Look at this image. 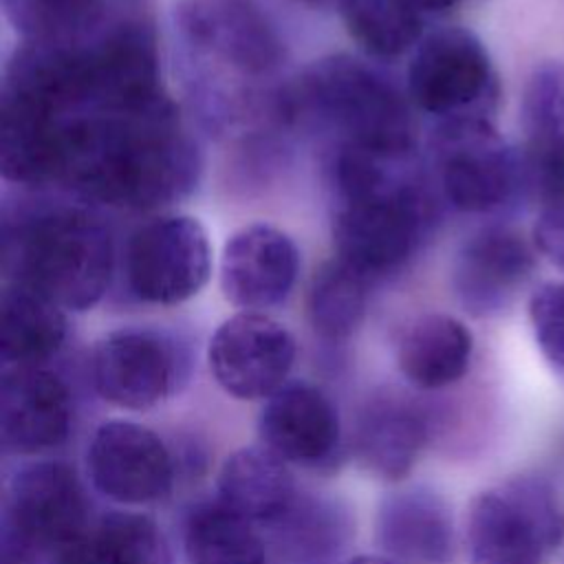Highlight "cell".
<instances>
[{
	"label": "cell",
	"instance_id": "obj_1",
	"mask_svg": "<svg viewBox=\"0 0 564 564\" xmlns=\"http://www.w3.org/2000/svg\"><path fill=\"white\" fill-rule=\"evenodd\" d=\"M200 154L176 104L132 112H84L66 121L62 185L121 209H154L187 196Z\"/></svg>",
	"mask_w": 564,
	"mask_h": 564
},
{
	"label": "cell",
	"instance_id": "obj_2",
	"mask_svg": "<svg viewBox=\"0 0 564 564\" xmlns=\"http://www.w3.org/2000/svg\"><path fill=\"white\" fill-rule=\"evenodd\" d=\"M291 121L324 126L383 161L412 152L416 121L412 101L381 73L350 55H330L306 66L278 97Z\"/></svg>",
	"mask_w": 564,
	"mask_h": 564
},
{
	"label": "cell",
	"instance_id": "obj_3",
	"mask_svg": "<svg viewBox=\"0 0 564 564\" xmlns=\"http://www.w3.org/2000/svg\"><path fill=\"white\" fill-rule=\"evenodd\" d=\"M4 271L11 284L35 291L62 311H88L112 280L110 231L86 209L40 212L7 231Z\"/></svg>",
	"mask_w": 564,
	"mask_h": 564
},
{
	"label": "cell",
	"instance_id": "obj_4",
	"mask_svg": "<svg viewBox=\"0 0 564 564\" xmlns=\"http://www.w3.org/2000/svg\"><path fill=\"white\" fill-rule=\"evenodd\" d=\"M172 24L189 59L212 66V79H262L286 55L278 24L260 0H176Z\"/></svg>",
	"mask_w": 564,
	"mask_h": 564
},
{
	"label": "cell",
	"instance_id": "obj_5",
	"mask_svg": "<svg viewBox=\"0 0 564 564\" xmlns=\"http://www.w3.org/2000/svg\"><path fill=\"white\" fill-rule=\"evenodd\" d=\"M564 538L553 487L518 476L478 494L467 513L469 564H549Z\"/></svg>",
	"mask_w": 564,
	"mask_h": 564
},
{
	"label": "cell",
	"instance_id": "obj_6",
	"mask_svg": "<svg viewBox=\"0 0 564 564\" xmlns=\"http://www.w3.org/2000/svg\"><path fill=\"white\" fill-rule=\"evenodd\" d=\"M430 220L427 196L390 178L372 192L339 200L333 220L337 258L368 278L397 271L419 249Z\"/></svg>",
	"mask_w": 564,
	"mask_h": 564
},
{
	"label": "cell",
	"instance_id": "obj_7",
	"mask_svg": "<svg viewBox=\"0 0 564 564\" xmlns=\"http://www.w3.org/2000/svg\"><path fill=\"white\" fill-rule=\"evenodd\" d=\"M432 156L443 196L465 214H491L522 192L520 152L487 117L441 121Z\"/></svg>",
	"mask_w": 564,
	"mask_h": 564
},
{
	"label": "cell",
	"instance_id": "obj_8",
	"mask_svg": "<svg viewBox=\"0 0 564 564\" xmlns=\"http://www.w3.org/2000/svg\"><path fill=\"white\" fill-rule=\"evenodd\" d=\"M408 97L441 121L487 117L498 97V77L482 40L465 26L425 35L408 64Z\"/></svg>",
	"mask_w": 564,
	"mask_h": 564
},
{
	"label": "cell",
	"instance_id": "obj_9",
	"mask_svg": "<svg viewBox=\"0 0 564 564\" xmlns=\"http://www.w3.org/2000/svg\"><path fill=\"white\" fill-rule=\"evenodd\" d=\"M209 273V238L192 216H156L139 225L123 249L128 291L145 304H181L207 284Z\"/></svg>",
	"mask_w": 564,
	"mask_h": 564
},
{
	"label": "cell",
	"instance_id": "obj_10",
	"mask_svg": "<svg viewBox=\"0 0 564 564\" xmlns=\"http://www.w3.org/2000/svg\"><path fill=\"white\" fill-rule=\"evenodd\" d=\"M4 533L33 555L51 553L77 540L86 527V496L75 469L59 460L20 467L7 487Z\"/></svg>",
	"mask_w": 564,
	"mask_h": 564
},
{
	"label": "cell",
	"instance_id": "obj_11",
	"mask_svg": "<svg viewBox=\"0 0 564 564\" xmlns=\"http://www.w3.org/2000/svg\"><path fill=\"white\" fill-rule=\"evenodd\" d=\"M86 112H132L165 99L154 33L137 20L97 31L84 42Z\"/></svg>",
	"mask_w": 564,
	"mask_h": 564
},
{
	"label": "cell",
	"instance_id": "obj_12",
	"mask_svg": "<svg viewBox=\"0 0 564 564\" xmlns=\"http://www.w3.org/2000/svg\"><path fill=\"white\" fill-rule=\"evenodd\" d=\"M207 361L227 394L240 401L269 399L286 383L295 361V339L273 317L240 311L214 330Z\"/></svg>",
	"mask_w": 564,
	"mask_h": 564
},
{
	"label": "cell",
	"instance_id": "obj_13",
	"mask_svg": "<svg viewBox=\"0 0 564 564\" xmlns=\"http://www.w3.org/2000/svg\"><path fill=\"white\" fill-rule=\"evenodd\" d=\"M183 370L178 346L163 333L123 328L101 337L90 357L97 394L123 410H150L167 399Z\"/></svg>",
	"mask_w": 564,
	"mask_h": 564
},
{
	"label": "cell",
	"instance_id": "obj_14",
	"mask_svg": "<svg viewBox=\"0 0 564 564\" xmlns=\"http://www.w3.org/2000/svg\"><path fill=\"white\" fill-rule=\"evenodd\" d=\"M533 240L507 225L482 227L458 249L452 291L465 313L494 317L505 313L535 271Z\"/></svg>",
	"mask_w": 564,
	"mask_h": 564
},
{
	"label": "cell",
	"instance_id": "obj_15",
	"mask_svg": "<svg viewBox=\"0 0 564 564\" xmlns=\"http://www.w3.org/2000/svg\"><path fill=\"white\" fill-rule=\"evenodd\" d=\"M86 469L93 487L121 505L161 500L174 480L170 449L152 430L126 421H104L90 436Z\"/></svg>",
	"mask_w": 564,
	"mask_h": 564
},
{
	"label": "cell",
	"instance_id": "obj_16",
	"mask_svg": "<svg viewBox=\"0 0 564 564\" xmlns=\"http://www.w3.org/2000/svg\"><path fill=\"white\" fill-rule=\"evenodd\" d=\"M300 271L295 242L278 227L256 223L229 236L220 256V291L242 311L280 304Z\"/></svg>",
	"mask_w": 564,
	"mask_h": 564
},
{
	"label": "cell",
	"instance_id": "obj_17",
	"mask_svg": "<svg viewBox=\"0 0 564 564\" xmlns=\"http://www.w3.org/2000/svg\"><path fill=\"white\" fill-rule=\"evenodd\" d=\"M258 436L284 463L324 467L339 452L341 430L333 401L317 386L286 381L262 405Z\"/></svg>",
	"mask_w": 564,
	"mask_h": 564
},
{
	"label": "cell",
	"instance_id": "obj_18",
	"mask_svg": "<svg viewBox=\"0 0 564 564\" xmlns=\"http://www.w3.org/2000/svg\"><path fill=\"white\" fill-rule=\"evenodd\" d=\"M66 383L42 366H11L0 383V436L11 454L31 456L62 445L70 430Z\"/></svg>",
	"mask_w": 564,
	"mask_h": 564
},
{
	"label": "cell",
	"instance_id": "obj_19",
	"mask_svg": "<svg viewBox=\"0 0 564 564\" xmlns=\"http://www.w3.org/2000/svg\"><path fill=\"white\" fill-rule=\"evenodd\" d=\"M381 555L394 564H454L456 529L447 502L425 487L383 498L377 516Z\"/></svg>",
	"mask_w": 564,
	"mask_h": 564
},
{
	"label": "cell",
	"instance_id": "obj_20",
	"mask_svg": "<svg viewBox=\"0 0 564 564\" xmlns=\"http://www.w3.org/2000/svg\"><path fill=\"white\" fill-rule=\"evenodd\" d=\"M66 121L26 101L2 95L0 170L11 183L26 187L62 185L66 156Z\"/></svg>",
	"mask_w": 564,
	"mask_h": 564
},
{
	"label": "cell",
	"instance_id": "obj_21",
	"mask_svg": "<svg viewBox=\"0 0 564 564\" xmlns=\"http://www.w3.org/2000/svg\"><path fill=\"white\" fill-rule=\"evenodd\" d=\"M216 500L253 524L275 527L297 498L286 463L262 445L240 447L225 458Z\"/></svg>",
	"mask_w": 564,
	"mask_h": 564
},
{
	"label": "cell",
	"instance_id": "obj_22",
	"mask_svg": "<svg viewBox=\"0 0 564 564\" xmlns=\"http://www.w3.org/2000/svg\"><path fill=\"white\" fill-rule=\"evenodd\" d=\"M425 436L427 423L421 410L397 397H379L359 416L352 447L364 469L397 482L414 467Z\"/></svg>",
	"mask_w": 564,
	"mask_h": 564
},
{
	"label": "cell",
	"instance_id": "obj_23",
	"mask_svg": "<svg viewBox=\"0 0 564 564\" xmlns=\"http://www.w3.org/2000/svg\"><path fill=\"white\" fill-rule=\"evenodd\" d=\"M471 355L474 335L460 319L427 313L403 330L397 346V366L412 386L438 390L467 375Z\"/></svg>",
	"mask_w": 564,
	"mask_h": 564
},
{
	"label": "cell",
	"instance_id": "obj_24",
	"mask_svg": "<svg viewBox=\"0 0 564 564\" xmlns=\"http://www.w3.org/2000/svg\"><path fill=\"white\" fill-rule=\"evenodd\" d=\"M51 564H172V551L152 518L115 511L59 549Z\"/></svg>",
	"mask_w": 564,
	"mask_h": 564
},
{
	"label": "cell",
	"instance_id": "obj_25",
	"mask_svg": "<svg viewBox=\"0 0 564 564\" xmlns=\"http://www.w3.org/2000/svg\"><path fill=\"white\" fill-rule=\"evenodd\" d=\"M66 339V317L59 306L24 286L2 293L0 355L7 368L42 366Z\"/></svg>",
	"mask_w": 564,
	"mask_h": 564
},
{
	"label": "cell",
	"instance_id": "obj_26",
	"mask_svg": "<svg viewBox=\"0 0 564 564\" xmlns=\"http://www.w3.org/2000/svg\"><path fill=\"white\" fill-rule=\"evenodd\" d=\"M187 564H262L264 544L256 524L223 502L196 505L183 531Z\"/></svg>",
	"mask_w": 564,
	"mask_h": 564
},
{
	"label": "cell",
	"instance_id": "obj_27",
	"mask_svg": "<svg viewBox=\"0 0 564 564\" xmlns=\"http://www.w3.org/2000/svg\"><path fill=\"white\" fill-rule=\"evenodd\" d=\"M348 35L372 57H401L423 40L421 11L410 0H339Z\"/></svg>",
	"mask_w": 564,
	"mask_h": 564
},
{
	"label": "cell",
	"instance_id": "obj_28",
	"mask_svg": "<svg viewBox=\"0 0 564 564\" xmlns=\"http://www.w3.org/2000/svg\"><path fill=\"white\" fill-rule=\"evenodd\" d=\"M368 275L335 258L315 273L308 289V322L326 339L350 337L368 306Z\"/></svg>",
	"mask_w": 564,
	"mask_h": 564
},
{
	"label": "cell",
	"instance_id": "obj_29",
	"mask_svg": "<svg viewBox=\"0 0 564 564\" xmlns=\"http://www.w3.org/2000/svg\"><path fill=\"white\" fill-rule=\"evenodd\" d=\"M11 29L33 44H77L97 33L101 0H2Z\"/></svg>",
	"mask_w": 564,
	"mask_h": 564
},
{
	"label": "cell",
	"instance_id": "obj_30",
	"mask_svg": "<svg viewBox=\"0 0 564 564\" xmlns=\"http://www.w3.org/2000/svg\"><path fill=\"white\" fill-rule=\"evenodd\" d=\"M524 141L564 143V66L544 62L529 75L520 99Z\"/></svg>",
	"mask_w": 564,
	"mask_h": 564
},
{
	"label": "cell",
	"instance_id": "obj_31",
	"mask_svg": "<svg viewBox=\"0 0 564 564\" xmlns=\"http://www.w3.org/2000/svg\"><path fill=\"white\" fill-rule=\"evenodd\" d=\"M527 311L542 357L564 381V278L538 284Z\"/></svg>",
	"mask_w": 564,
	"mask_h": 564
},
{
	"label": "cell",
	"instance_id": "obj_32",
	"mask_svg": "<svg viewBox=\"0 0 564 564\" xmlns=\"http://www.w3.org/2000/svg\"><path fill=\"white\" fill-rule=\"evenodd\" d=\"M520 152L522 192H527L538 209L564 200V143L524 141Z\"/></svg>",
	"mask_w": 564,
	"mask_h": 564
},
{
	"label": "cell",
	"instance_id": "obj_33",
	"mask_svg": "<svg viewBox=\"0 0 564 564\" xmlns=\"http://www.w3.org/2000/svg\"><path fill=\"white\" fill-rule=\"evenodd\" d=\"M531 240L540 256L564 271V200L538 209Z\"/></svg>",
	"mask_w": 564,
	"mask_h": 564
},
{
	"label": "cell",
	"instance_id": "obj_34",
	"mask_svg": "<svg viewBox=\"0 0 564 564\" xmlns=\"http://www.w3.org/2000/svg\"><path fill=\"white\" fill-rule=\"evenodd\" d=\"M421 13H441L452 9L458 0H410Z\"/></svg>",
	"mask_w": 564,
	"mask_h": 564
},
{
	"label": "cell",
	"instance_id": "obj_35",
	"mask_svg": "<svg viewBox=\"0 0 564 564\" xmlns=\"http://www.w3.org/2000/svg\"><path fill=\"white\" fill-rule=\"evenodd\" d=\"M344 564H394V562L388 560L386 555H370V553H364V555H355V557L346 560Z\"/></svg>",
	"mask_w": 564,
	"mask_h": 564
},
{
	"label": "cell",
	"instance_id": "obj_36",
	"mask_svg": "<svg viewBox=\"0 0 564 564\" xmlns=\"http://www.w3.org/2000/svg\"><path fill=\"white\" fill-rule=\"evenodd\" d=\"M300 2L311 4V7H322V4H328V2H333V0H300Z\"/></svg>",
	"mask_w": 564,
	"mask_h": 564
}]
</instances>
